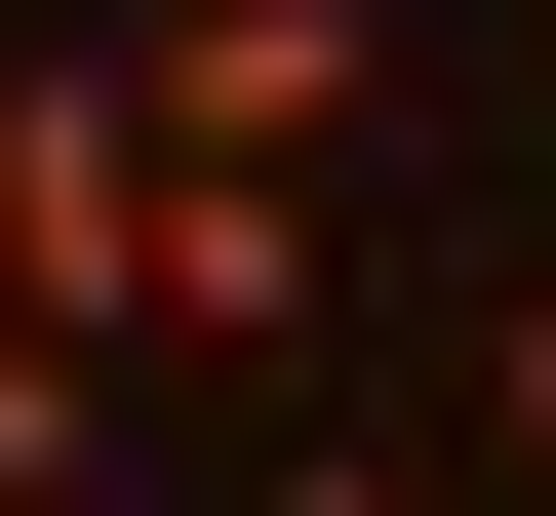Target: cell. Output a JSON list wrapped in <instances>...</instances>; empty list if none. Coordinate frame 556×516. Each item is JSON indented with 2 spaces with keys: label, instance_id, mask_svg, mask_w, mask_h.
Instances as JSON below:
<instances>
[{
  "label": "cell",
  "instance_id": "obj_1",
  "mask_svg": "<svg viewBox=\"0 0 556 516\" xmlns=\"http://www.w3.org/2000/svg\"><path fill=\"white\" fill-rule=\"evenodd\" d=\"M160 199H199V119L119 80V40H40V80H0V278H40V318L160 357Z\"/></svg>",
  "mask_w": 556,
  "mask_h": 516
},
{
  "label": "cell",
  "instance_id": "obj_2",
  "mask_svg": "<svg viewBox=\"0 0 556 516\" xmlns=\"http://www.w3.org/2000/svg\"><path fill=\"white\" fill-rule=\"evenodd\" d=\"M119 80L199 160H358V0H119Z\"/></svg>",
  "mask_w": 556,
  "mask_h": 516
},
{
  "label": "cell",
  "instance_id": "obj_3",
  "mask_svg": "<svg viewBox=\"0 0 556 516\" xmlns=\"http://www.w3.org/2000/svg\"><path fill=\"white\" fill-rule=\"evenodd\" d=\"M80 357H119V318H40V278H0V516H80Z\"/></svg>",
  "mask_w": 556,
  "mask_h": 516
},
{
  "label": "cell",
  "instance_id": "obj_4",
  "mask_svg": "<svg viewBox=\"0 0 556 516\" xmlns=\"http://www.w3.org/2000/svg\"><path fill=\"white\" fill-rule=\"evenodd\" d=\"M477 437H517V516H556V239L477 278Z\"/></svg>",
  "mask_w": 556,
  "mask_h": 516
},
{
  "label": "cell",
  "instance_id": "obj_5",
  "mask_svg": "<svg viewBox=\"0 0 556 516\" xmlns=\"http://www.w3.org/2000/svg\"><path fill=\"white\" fill-rule=\"evenodd\" d=\"M278 516H438V477H397V437H278Z\"/></svg>",
  "mask_w": 556,
  "mask_h": 516
}]
</instances>
